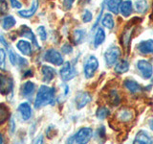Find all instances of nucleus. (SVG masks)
I'll list each match as a JSON object with an SVG mask.
<instances>
[{"instance_id":"f257e3e1","label":"nucleus","mask_w":153,"mask_h":144,"mask_svg":"<svg viewBox=\"0 0 153 144\" xmlns=\"http://www.w3.org/2000/svg\"><path fill=\"white\" fill-rule=\"evenodd\" d=\"M55 92L56 91L54 88H48L46 86H41L37 91L35 100V107L36 109H39L43 106L54 104Z\"/></svg>"},{"instance_id":"f03ea898","label":"nucleus","mask_w":153,"mask_h":144,"mask_svg":"<svg viewBox=\"0 0 153 144\" xmlns=\"http://www.w3.org/2000/svg\"><path fill=\"white\" fill-rule=\"evenodd\" d=\"M140 20H141V18H139V17H134L133 19H131V21L124 27V30L122 33L121 44L126 48V50H128L129 45H130V41H131L132 35H133V32H134V29H135L136 24Z\"/></svg>"},{"instance_id":"7ed1b4c3","label":"nucleus","mask_w":153,"mask_h":144,"mask_svg":"<svg viewBox=\"0 0 153 144\" xmlns=\"http://www.w3.org/2000/svg\"><path fill=\"white\" fill-rule=\"evenodd\" d=\"M121 49L116 45L109 46L106 51L104 52V61L107 66H112L116 64V62L119 61L121 57Z\"/></svg>"},{"instance_id":"20e7f679","label":"nucleus","mask_w":153,"mask_h":144,"mask_svg":"<svg viewBox=\"0 0 153 144\" xmlns=\"http://www.w3.org/2000/svg\"><path fill=\"white\" fill-rule=\"evenodd\" d=\"M93 136V131L91 128H81L75 136L68 139V142H76V143H87Z\"/></svg>"},{"instance_id":"39448f33","label":"nucleus","mask_w":153,"mask_h":144,"mask_svg":"<svg viewBox=\"0 0 153 144\" xmlns=\"http://www.w3.org/2000/svg\"><path fill=\"white\" fill-rule=\"evenodd\" d=\"M137 70L143 79L148 80L153 75V66L147 60H139L136 64Z\"/></svg>"},{"instance_id":"423d86ee","label":"nucleus","mask_w":153,"mask_h":144,"mask_svg":"<svg viewBox=\"0 0 153 144\" xmlns=\"http://www.w3.org/2000/svg\"><path fill=\"white\" fill-rule=\"evenodd\" d=\"M99 68V61L95 56H89L84 64V74L87 79L92 78Z\"/></svg>"},{"instance_id":"0eeeda50","label":"nucleus","mask_w":153,"mask_h":144,"mask_svg":"<svg viewBox=\"0 0 153 144\" xmlns=\"http://www.w3.org/2000/svg\"><path fill=\"white\" fill-rule=\"evenodd\" d=\"M13 80L11 77L0 73V93L3 95H9L13 92Z\"/></svg>"},{"instance_id":"6e6552de","label":"nucleus","mask_w":153,"mask_h":144,"mask_svg":"<svg viewBox=\"0 0 153 144\" xmlns=\"http://www.w3.org/2000/svg\"><path fill=\"white\" fill-rule=\"evenodd\" d=\"M44 59L45 61L49 62L55 65H61L63 64V57L61 56L59 51L54 49L48 50L44 55Z\"/></svg>"},{"instance_id":"1a4fd4ad","label":"nucleus","mask_w":153,"mask_h":144,"mask_svg":"<svg viewBox=\"0 0 153 144\" xmlns=\"http://www.w3.org/2000/svg\"><path fill=\"white\" fill-rule=\"evenodd\" d=\"M59 75L61 77V79L63 81H69L72 80L74 77L76 75V71L75 69L74 66H72V64L69 62H67L64 64V66H62V68L59 71Z\"/></svg>"},{"instance_id":"9d476101","label":"nucleus","mask_w":153,"mask_h":144,"mask_svg":"<svg viewBox=\"0 0 153 144\" xmlns=\"http://www.w3.org/2000/svg\"><path fill=\"white\" fill-rule=\"evenodd\" d=\"M138 52L142 55L153 54V40H142L136 46Z\"/></svg>"},{"instance_id":"9b49d317","label":"nucleus","mask_w":153,"mask_h":144,"mask_svg":"<svg viewBox=\"0 0 153 144\" xmlns=\"http://www.w3.org/2000/svg\"><path fill=\"white\" fill-rule=\"evenodd\" d=\"M123 86H124V88L132 94L141 93L145 90V88H143L140 84L137 83L136 81H134L132 79H126L123 82Z\"/></svg>"},{"instance_id":"f8f14e48","label":"nucleus","mask_w":153,"mask_h":144,"mask_svg":"<svg viewBox=\"0 0 153 144\" xmlns=\"http://www.w3.org/2000/svg\"><path fill=\"white\" fill-rule=\"evenodd\" d=\"M92 97H91V95L88 93V92H79L76 96V99H75V103H76V107L78 108L79 110L84 108L86 105H87Z\"/></svg>"},{"instance_id":"ddd939ff","label":"nucleus","mask_w":153,"mask_h":144,"mask_svg":"<svg viewBox=\"0 0 153 144\" xmlns=\"http://www.w3.org/2000/svg\"><path fill=\"white\" fill-rule=\"evenodd\" d=\"M117 118H118L119 121H121L123 123L130 122L131 120L134 118V112L128 108H123L118 112Z\"/></svg>"},{"instance_id":"4468645a","label":"nucleus","mask_w":153,"mask_h":144,"mask_svg":"<svg viewBox=\"0 0 153 144\" xmlns=\"http://www.w3.org/2000/svg\"><path fill=\"white\" fill-rule=\"evenodd\" d=\"M133 143L150 144V143H153V138L149 136V134H148L146 131H145V130H141V131H139L137 133L136 136L133 140Z\"/></svg>"},{"instance_id":"2eb2a0df","label":"nucleus","mask_w":153,"mask_h":144,"mask_svg":"<svg viewBox=\"0 0 153 144\" xmlns=\"http://www.w3.org/2000/svg\"><path fill=\"white\" fill-rule=\"evenodd\" d=\"M35 88H36L35 84L32 83L30 81H28L22 85L21 89H20V94L23 97L28 98V97H30V96H32L33 93L35 92Z\"/></svg>"},{"instance_id":"dca6fc26","label":"nucleus","mask_w":153,"mask_h":144,"mask_svg":"<svg viewBox=\"0 0 153 144\" xmlns=\"http://www.w3.org/2000/svg\"><path fill=\"white\" fill-rule=\"evenodd\" d=\"M42 76H43V81L45 83H50V82L55 78L56 76V70L51 66L48 65H43L41 68Z\"/></svg>"},{"instance_id":"f3484780","label":"nucleus","mask_w":153,"mask_h":144,"mask_svg":"<svg viewBox=\"0 0 153 144\" xmlns=\"http://www.w3.org/2000/svg\"><path fill=\"white\" fill-rule=\"evenodd\" d=\"M120 13L122 14V16L124 17H128L130 16V14L133 12V5L131 0H126V1H123L121 6H120Z\"/></svg>"},{"instance_id":"a211bd4d","label":"nucleus","mask_w":153,"mask_h":144,"mask_svg":"<svg viewBox=\"0 0 153 144\" xmlns=\"http://www.w3.org/2000/svg\"><path fill=\"white\" fill-rule=\"evenodd\" d=\"M19 34H20V36H22V37H25V38H30V40L33 41V44H35L37 48H39V45H38V43H37V40H36V38L35 34L33 33V31H32L29 27H27V26H25V25L22 26V27L20 28V31H19Z\"/></svg>"},{"instance_id":"6ab92c4d","label":"nucleus","mask_w":153,"mask_h":144,"mask_svg":"<svg viewBox=\"0 0 153 144\" xmlns=\"http://www.w3.org/2000/svg\"><path fill=\"white\" fill-rule=\"evenodd\" d=\"M18 112H20L21 116L23 118V120H29L32 116V109L30 107V105L28 103H22L18 106Z\"/></svg>"},{"instance_id":"aec40b11","label":"nucleus","mask_w":153,"mask_h":144,"mask_svg":"<svg viewBox=\"0 0 153 144\" xmlns=\"http://www.w3.org/2000/svg\"><path fill=\"white\" fill-rule=\"evenodd\" d=\"M16 47L23 55H26V56L32 55V45L30 42H28L26 40H19L16 43Z\"/></svg>"},{"instance_id":"412c9836","label":"nucleus","mask_w":153,"mask_h":144,"mask_svg":"<svg viewBox=\"0 0 153 144\" xmlns=\"http://www.w3.org/2000/svg\"><path fill=\"white\" fill-rule=\"evenodd\" d=\"M38 8V0H33V4H32V7L30 10H23V11H19L18 14L22 17H25V18H29L33 16V14H36V10Z\"/></svg>"},{"instance_id":"4be33fe9","label":"nucleus","mask_w":153,"mask_h":144,"mask_svg":"<svg viewBox=\"0 0 153 144\" xmlns=\"http://www.w3.org/2000/svg\"><path fill=\"white\" fill-rule=\"evenodd\" d=\"M115 72L117 74H123L129 70V62L126 60H122V61H118L115 64Z\"/></svg>"},{"instance_id":"5701e85b","label":"nucleus","mask_w":153,"mask_h":144,"mask_svg":"<svg viewBox=\"0 0 153 144\" xmlns=\"http://www.w3.org/2000/svg\"><path fill=\"white\" fill-rule=\"evenodd\" d=\"M105 2H106L107 9L110 12L116 14H119L120 6H121L123 0H105Z\"/></svg>"},{"instance_id":"b1692460","label":"nucleus","mask_w":153,"mask_h":144,"mask_svg":"<svg viewBox=\"0 0 153 144\" xmlns=\"http://www.w3.org/2000/svg\"><path fill=\"white\" fill-rule=\"evenodd\" d=\"M105 40V32L102 28H98L97 32L95 34L94 38V46L99 47L100 44H102V42Z\"/></svg>"},{"instance_id":"393cba45","label":"nucleus","mask_w":153,"mask_h":144,"mask_svg":"<svg viewBox=\"0 0 153 144\" xmlns=\"http://www.w3.org/2000/svg\"><path fill=\"white\" fill-rule=\"evenodd\" d=\"M135 10L139 14H146L148 10V3L146 0H137L135 2Z\"/></svg>"},{"instance_id":"a878e982","label":"nucleus","mask_w":153,"mask_h":144,"mask_svg":"<svg viewBox=\"0 0 153 144\" xmlns=\"http://www.w3.org/2000/svg\"><path fill=\"white\" fill-rule=\"evenodd\" d=\"M102 23L105 28L110 29V30L113 29L115 23H114V18L112 16V14H105L104 16L102 19Z\"/></svg>"},{"instance_id":"bb28decb","label":"nucleus","mask_w":153,"mask_h":144,"mask_svg":"<svg viewBox=\"0 0 153 144\" xmlns=\"http://www.w3.org/2000/svg\"><path fill=\"white\" fill-rule=\"evenodd\" d=\"M16 19H14V17L12 16H9L3 19L2 26L5 30H9V29H11L12 27L16 25Z\"/></svg>"},{"instance_id":"cd10ccee","label":"nucleus","mask_w":153,"mask_h":144,"mask_svg":"<svg viewBox=\"0 0 153 144\" xmlns=\"http://www.w3.org/2000/svg\"><path fill=\"white\" fill-rule=\"evenodd\" d=\"M86 33L84 30H76L73 34V40L75 44H79V43L84 40Z\"/></svg>"},{"instance_id":"c85d7f7f","label":"nucleus","mask_w":153,"mask_h":144,"mask_svg":"<svg viewBox=\"0 0 153 144\" xmlns=\"http://www.w3.org/2000/svg\"><path fill=\"white\" fill-rule=\"evenodd\" d=\"M10 115L9 110L6 106H4L3 104H0V125H2L6 120L8 119Z\"/></svg>"},{"instance_id":"c756f323","label":"nucleus","mask_w":153,"mask_h":144,"mask_svg":"<svg viewBox=\"0 0 153 144\" xmlns=\"http://www.w3.org/2000/svg\"><path fill=\"white\" fill-rule=\"evenodd\" d=\"M109 114H110V110L106 107H100L97 110L96 116H97L100 120H103L105 118H107Z\"/></svg>"},{"instance_id":"7c9ffc66","label":"nucleus","mask_w":153,"mask_h":144,"mask_svg":"<svg viewBox=\"0 0 153 144\" xmlns=\"http://www.w3.org/2000/svg\"><path fill=\"white\" fill-rule=\"evenodd\" d=\"M109 99H110V103L113 106H118L121 102V98H120V95L118 94L116 89H113L109 95Z\"/></svg>"},{"instance_id":"2f4dec72","label":"nucleus","mask_w":153,"mask_h":144,"mask_svg":"<svg viewBox=\"0 0 153 144\" xmlns=\"http://www.w3.org/2000/svg\"><path fill=\"white\" fill-rule=\"evenodd\" d=\"M0 69H6V53L3 49H0Z\"/></svg>"},{"instance_id":"473e14b6","label":"nucleus","mask_w":153,"mask_h":144,"mask_svg":"<svg viewBox=\"0 0 153 144\" xmlns=\"http://www.w3.org/2000/svg\"><path fill=\"white\" fill-rule=\"evenodd\" d=\"M8 52H9V58H10V61H11V62L13 64V65H16L17 64V55L16 54V53L13 52V50L10 49V48L8 47Z\"/></svg>"},{"instance_id":"72a5a7b5","label":"nucleus","mask_w":153,"mask_h":144,"mask_svg":"<svg viewBox=\"0 0 153 144\" xmlns=\"http://www.w3.org/2000/svg\"><path fill=\"white\" fill-rule=\"evenodd\" d=\"M92 18H93L92 13H91L90 11H88V10H85L83 14H82V21L84 23H88L92 20Z\"/></svg>"},{"instance_id":"f704fd0d","label":"nucleus","mask_w":153,"mask_h":144,"mask_svg":"<svg viewBox=\"0 0 153 144\" xmlns=\"http://www.w3.org/2000/svg\"><path fill=\"white\" fill-rule=\"evenodd\" d=\"M37 34L39 35L41 40H46L47 38V33H46V30L45 28L43 26H39L37 28Z\"/></svg>"},{"instance_id":"c9c22d12","label":"nucleus","mask_w":153,"mask_h":144,"mask_svg":"<svg viewBox=\"0 0 153 144\" xmlns=\"http://www.w3.org/2000/svg\"><path fill=\"white\" fill-rule=\"evenodd\" d=\"M0 12L1 14H6L8 12V5L5 0H0Z\"/></svg>"},{"instance_id":"e433bc0d","label":"nucleus","mask_w":153,"mask_h":144,"mask_svg":"<svg viewBox=\"0 0 153 144\" xmlns=\"http://www.w3.org/2000/svg\"><path fill=\"white\" fill-rule=\"evenodd\" d=\"M96 134H97L99 138H104L105 137V128L103 126L100 127L97 130V133H96Z\"/></svg>"},{"instance_id":"4c0bfd02","label":"nucleus","mask_w":153,"mask_h":144,"mask_svg":"<svg viewBox=\"0 0 153 144\" xmlns=\"http://www.w3.org/2000/svg\"><path fill=\"white\" fill-rule=\"evenodd\" d=\"M61 51L63 52L64 54H70V53H72V51H73V48L69 44H64L61 48Z\"/></svg>"},{"instance_id":"58836bf2","label":"nucleus","mask_w":153,"mask_h":144,"mask_svg":"<svg viewBox=\"0 0 153 144\" xmlns=\"http://www.w3.org/2000/svg\"><path fill=\"white\" fill-rule=\"evenodd\" d=\"M74 1H75V0H64V1H63V5H64L65 9L66 10L71 9V7H72V5H73Z\"/></svg>"},{"instance_id":"ea45409f","label":"nucleus","mask_w":153,"mask_h":144,"mask_svg":"<svg viewBox=\"0 0 153 144\" xmlns=\"http://www.w3.org/2000/svg\"><path fill=\"white\" fill-rule=\"evenodd\" d=\"M11 1V4H12V6L13 8H16V9H20L22 5L19 3L17 0H10Z\"/></svg>"},{"instance_id":"a19ab883","label":"nucleus","mask_w":153,"mask_h":144,"mask_svg":"<svg viewBox=\"0 0 153 144\" xmlns=\"http://www.w3.org/2000/svg\"><path fill=\"white\" fill-rule=\"evenodd\" d=\"M10 120H11V121H10V133L13 134L14 132V129H16V124H14V120L13 117Z\"/></svg>"},{"instance_id":"79ce46f5","label":"nucleus","mask_w":153,"mask_h":144,"mask_svg":"<svg viewBox=\"0 0 153 144\" xmlns=\"http://www.w3.org/2000/svg\"><path fill=\"white\" fill-rule=\"evenodd\" d=\"M17 62H18L20 66H23V65H25V64H28V62L25 59H24V58H21V57L19 58L18 56H17Z\"/></svg>"},{"instance_id":"37998d69","label":"nucleus","mask_w":153,"mask_h":144,"mask_svg":"<svg viewBox=\"0 0 153 144\" xmlns=\"http://www.w3.org/2000/svg\"><path fill=\"white\" fill-rule=\"evenodd\" d=\"M0 42H1L2 44H3V45H4L5 47H6V48H8V47H9V45H8L7 41L4 40V38H3V37H2L1 35H0Z\"/></svg>"},{"instance_id":"c03bdc74","label":"nucleus","mask_w":153,"mask_h":144,"mask_svg":"<svg viewBox=\"0 0 153 144\" xmlns=\"http://www.w3.org/2000/svg\"><path fill=\"white\" fill-rule=\"evenodd\" d=\"M35 142H36V143H42V142H43V136H40L37 139H36Z\"/></svg>"},{"instance_id":"a18cd8bd","label":"nucleus","mask_w":153,"mask_h":144,"mask_svg":"<svg viewBox=\"0 0 153 144\" xmlns=\"http://www.w3.org/2000/svg\"><path fill=\"white\" fill-rule=\"evenodd\" d=\"M149 128L152 130V131H153V118L150 120V121H149Z\"/></svg>"},{"instance_id":"49530a36","label":"nucleus","mask_w":153,"mask_h":144,"mask_svg":"<svg viewBox=\"0 0 153 144\" xmlns=\"http://www.w3.org/2000/svg\"><path fill=\"white\" fill-rule=\"evenodd\" d=\"M4 142V139H3V136H2V134H0V143H3Z\"/></svg>"},{"instance_id":"de8ad7c7","label":"nucleus","mask_w":153,"mask_h":144,"mask_svg":"<svg viewBox=\"0 0 153 144\" xmlns=\"http://www.w3.org/2000/svg\"><path fill=\"white\" fill-rule=\"evenodd\" d=\"M150 79H151V83H152V85H153V75H152V77H151Z\"/></svg>"}]
</instances>
